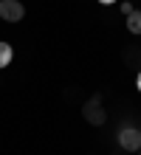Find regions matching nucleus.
<instances>
[{"instance_id":"nucleus-9","label":"nucleus","mask_w":141,"mask_h":155,"mask_svg":"<svg viewBox=\"0 0 141 155\" xmlns=\"http://www.w3.org/2000/svg\"><path fill=\"white\" fill-rule=\"evenodd\" d=\"M119 155H133V152H119Z\"/></svg>"},{"instance_id":"nucleus-6","label":"nucleus","mask_w":141,"mask_h":155,"mask_svg":"<svg viewBox=\"0 0 141 155\" xmlns=\"http://www.w3.org/2000/svg\"><path fill=\"white\" fill-rule=\"evenodd\" d=\"M12 57H14L12 45H8V42H0V68H6L8 62H12Z\"/></svg>"},{"instance_id":"nucleus-1","label":"nucleus","mask_w":141,"mask_h":155,"mask_svg":"<svg viewBox=\"0 0 141 155\" xmlns=\"http://www.w3.org/2000/svg\"><path fill=\"white\" fill-rule=\"evenodd\" d=\"M82 118H85L88 124H93V127H102V124L107 121V110L102 107V96H99V93L90 96L88 102L82 104Z\"/></svg>"},{"instance_id":"nucleus-5","label":"nucleus","mask_w":141,"mask_h":155,"mask_svg":"<svg viewBox=\"0 0 141 155\" xmlns=\"http://www.w3.org/2000/svg\"><path fill=\"white\" fill-rule=\"evenodd\" d=\"M127 31L136 34V37L141 34V12H138V8H133V12L127 14Z\"/></svg>"},{"instance_id":"nucleus-2","label":"nucleus","mask_w":141,"mask_h":155,"mask_svg":"<svg viewBox=\"0 0 141 155\" xmlns=\"http://www.w3.org/2000/svg\"><path fill=\"white\" fill-rule=\"evenodd\" d=\"M119 147L124 152H138L141 150V130L138 127H121L119 130Z\"/></svg>"},{"instance_id":"nucleus-3","label":"nucleus","mask_w":141,"mask_h":155,"mask_svg":"<svg viewBox=\"0 0 141 155\" xmlns=\"http://www.w3.org/2000/svg\"><path fill=\"white\" fill-rule=\"evenodd\" d=\"M25 17V6L20 0H0V20L6 23H20Z\"/></svg>"},{"instance_id":"nucleus-10","label":"nucleus","mask_w":141,"mask_h":155,"mask_svg":"<svg viewBox=\"0 0 141 155\" xmlns=\"http://www.w3.org/2000/svg\"><path fill=\"white\" fill-rule=\"evenodd\" d=\"M136 155H141V150H138V152H136Z\"/></svg>"},{"instance_id":"nucleus-4","label":"nucleus","mask_w":141,"mask_h":155,"mask_svg":"<svg viewBox=\"0 0 141 155\" xmlns=\"http://www.w3.org/2000/svg\"><path fill=\"white\" fill-rule=\"evenodd\" d=\"M121 59H124V65L130 68H141V48H124V54H121Z\"/></svg>"},{"instance_id":"nucleus-7","label":"nucleus","mask_w":141,"mask_h":155,"mask_svg":"<svg viewBox=\"0 0 141 155\" xmlns=\"http://www.w3.org/2000/svg\"><path fill=\"white\" fill-rule=\"evenodd\" d=\"M136 85H138V90H141V71H138V76H136Z\"/></svg>"},{"instance_id":"nucleus-8","label":"nucleus","mask_w":141,"mask_h":155,"mask_svg":"<svg viewBox=\"0 0 141 155\" xmlns=\"http://www.w3.org/2000/svg\"><path fill=\"white\" fill-rule=\"evenodd\" d=\"M99 3H102V6H110V3H116V0H99Z\"/></svg>"},{"instance_id":"nucleus-11","label":"nucleus","mask_w":141,"mask_h":155,"mask_svg":"<svg viewBox=\"0 0 141 155\" xmlns=\"http://www.w3.org/2000/svg\"><path fill=\"white\" fill-rule=\"evenodd\" d=\"M138 130H141V127H138Z\"/></svg>"}]
</instances>
